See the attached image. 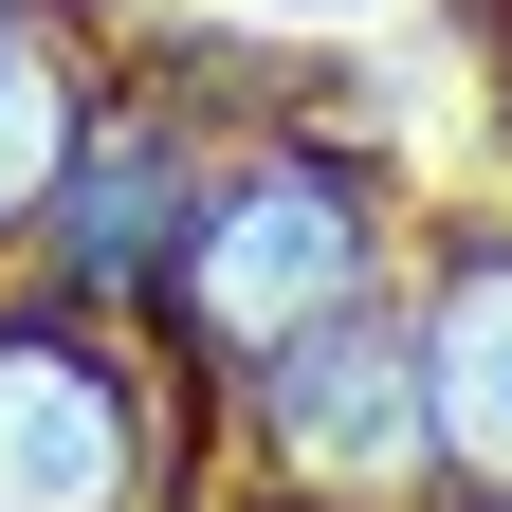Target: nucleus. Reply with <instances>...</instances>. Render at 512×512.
I'll use <instances>...</instances> for the list:
<instances>
[{"label": "nucleus", "mask_w": 512, "mask_h": 512, "mask_svg": "<svg viewBox=\"0 0 512 512\" xmlns=\"http://www.w3.org/2000/svg\"><path fill=\"white\" fill-rule=\"evenodd\" d=\"M384 256H403V202H384V165L348 128H220L202 220H183L165 293H147V348L238 403V384L293 366L311 330L384 311Z\"/></svg>", "instance_id": "nucleus-1"}, {"label": "nucleus", "mask_w": 512, "mask_h": 512, "mask_svg": "<svg viewBox=\"0 0 512 512\" xmlns=\"http://www.w3.org/2000/svg\"><path fill=\"white\" fill-rule=\"evenodd\" d=\"M220 458H238V512H458L421 348H403V293L348 311V330H311L293 366H256L220 403Z\"/></svg>", "instance_id": "nucleus-2"}, {"label": "nucleus", "mask_w": 512, "mask_h": 512, "mask_svg": "<svg viewBox=\"0 0 512 512\" xmlns=\"http://www.w3.org/2000/svg\"><path fill=\"white\" fill-rule=\"evenodd\" d=\"M183 494V366L110 311L0 293V512H165Z\"/></svg>", "instance_id": "nucleus-3"}, {"label": "nucleus", "mask_w": 512, "mask_h": 512, "mask_svg": "<svg viewBox=\"0 0 512 512\" xmlns=\"http://www.w3.org/2000/svg\"><path fill=\"white\" fill-rule=\"evenodd\" d=\"M202 165H220V128L183 110V92H110L92 147H74V183H55V220H37V293L147 330L165 256H183V220H202Z\"/></svg>", "instance_id": "nucleus-4"}, {"label": "nucleus", "mask_w": 512, "mask_h": 512, "mask_svg": "<svg viewBox=\"0 0 512 512\" xmlns=\"http://www.w3.org/2000/svg\"><path fill=\"white\" fill-rule=\"evenodd\" d=\"M403 348H421V403H439V476L458 512H512V220H458L403 293Z\"/></svg>", "instance_id": "nucleus-5"}, {"label": "nucleus", "mask_w": 512, "mask_h": 512, "mask_svg": "<svg viewBox=\"0 0 512 512\" xmlns=\"http://www.w3.org/2000/svg\"><path fill=\"white\" fill-rule=\"evenodd\" d=\"M92 110H110L92 37L55 19V0H19V19H0V256H37L55 183H74V147H92Z\"/></svg>", "instance_id": "nucleus-6"}, {"label": "nucleus", "mask_w": 512, "mask_h": 512, "mask_svg": "<svg viewBox=\"0 0 512 512\" xmlns=\"http://www.w3.org/2000/svg\"><path fill=\"white\" fill-rule=\"evenodd\" d=\"M0 19H19V0H0Z\"/></svg>", "instance_id": "nucleus-7"}]
</instances>
